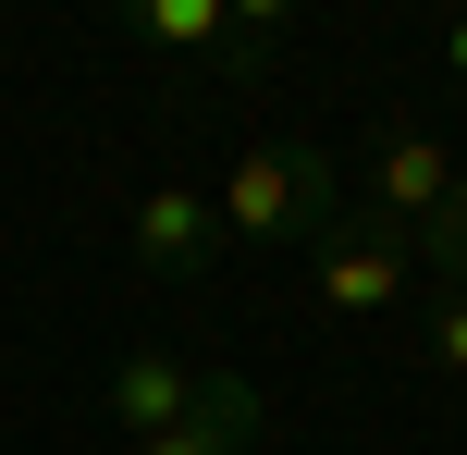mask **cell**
<instances>
[{"mask_svg": "<svg viewBox=\"0 0 467 455\" xmlns=\"http://www.w3.org/2000/svg\"><path fill=\"white\" fill-rule=\"evenodd\" d=\"M123 455H234L222 431H197V419H185V431H161V443H123Z\"/></svg>", "mask_w": 467, "mask_h": 455, "instance_id": "obj_10", "label": "cell"}, {"mask_svg": "<svg viewBox=\"0 0 467 455\" xmlns=\"http://www.w3.org/2000/svg\"><path fill=\"white\" fill-rule=\"evenodd\" d=\"M443 74H455V87H467V25H455V37H443Z\"/></svg>", "mask_w": 467, "mask_h": 455, "instance_id": "obj_11", "label": "cell"}, {"mask_svg": "<svg viewBox=\"0 0 467 455\" xmlns=\"http://www.w3.org/2000/svg\"><path fill=\"white\" fill-rule=\"evenodd\" d=\"M185 407H197V369L185 357H161V345H136V357L99 382V419H111L123 443H161V431H185Z\"/></svg>", "mask_w": 467, "mask_h": 455, "instance_id": "obj_5", "label": "cell"}, {"mask_svg": "<svg viewBox=\"0 0 467 455\" xmlns=\"http://www.w3.org/2000/svg\"><path fill=\"white\" fill-rule=\"evenodd\" d=\"M185 419H197V431H222L234 455H246L271 407H258V382H246V369H197V407H185Z\"/></svg>", "mask_w": 467, "mask_h": 455, "instance_id": "obj_7", "label": "cell"}, {"mask_svg": "<svg viewBox=\"0 0 467 455\" xmlns=\"http://www.w3.org/2000/svg\"><path fill=\"white\" fill-rule=\"evenodd\" d=\"M443 197H455V148H443V136H381V148H369V222L419 234Z\"/></svg>", "mask_w": 467, "mask_h": 455, "instance_id": "obj_6", "label": "cell"}, {"mask_svg": "<svg viewBox=\"0 0 467 455\" xmlns=\"http://www.w3.org/2000/svg\"><path fill=\"white\" fill-rule=\"evenodd\" d=\"M210 210H222V246H320L345 222V172H332V148H246Z\"/></svg>", "mask_w": 467, "mask_h": 455, "instance_id": "obj_1", "label": "cell"}, {"mask_svg": "<svg viewBox=\"0 0 467 455\" xmlns=\"http://www.w3.org/2000/svg\"><path fill=\"white\" fill-rule=\"evenodd\" d=\"M419 271H431L443 295H467V172H455V197H443V210L419 222Z\"/></svg>", "mask_w": 467, "mask_h": 455, "instance_id": "obj_8", "label": "cell"}, {"mask_svg": "<svg viewBox=\"0 0 467 455\" xmlns=\"http://www.w3.org/2000/svg\"><path fill=\"white\" fill-rule=\"evenodd\" d=\"M406 271H419V234H394V222H369V210H345L320 246H307V295L320 308H394L406 295Z\"/></svg>", "mask_w": 467, "mask_h": 455, "instance_id": "obj_3", "label": "cell"}, {"mask_svg": "<svg viewBox=\"0 0 467 455\" xmlns=\"http://www.w3.org/2000/svg\"><path fill=\"white\" fill-rule=\"evenodd\" d=\"M136 37L172 49L197 74H271V37H283V0H136Z\"/></svg>", "mask_w": 467, "mask_h": 455, "instance_id": "obj_2", "label": "cell"}, {"mask_svg": "<svg viewBox=\"0 0 467 455\" xmlns=\"http://www.w3.org/2000/svg\"><path fill=\"white\" fill-rule=\"evenodd\" d=\"M123 246H136V271H148V284H197V271L222 259V210H210L197 185H148V197H136V234H123Z\"/></svg>", "mask_w": 467, "mask_h": 455, "instance_id": "obj_4", "label": "cell"}, {"mask_svg": "<svg viewBox=\"0 0 467 455\" xmlns=\"http://www.w3.org/2000/svg\"><path fill=\"white\" fill-rule=\"evenodd\" d=\"M431 369H467V295H431Z\"/></svg>", "mask_w": 467, "mask_h": 455, "instance_id": "obj_9", "label": "cell"}]
</instances>
